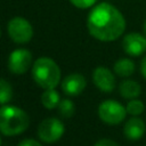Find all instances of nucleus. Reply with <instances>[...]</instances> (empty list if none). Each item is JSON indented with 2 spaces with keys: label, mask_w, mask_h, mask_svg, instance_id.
Segmentation results:
<instances>
[{
  "label": "nucleus",
  "mask_w": 146,
  "mask_h": 146,
  "mask_svg": "<svg viewBox=\"0 0 146 146\" xmlns=\"http://www.w3.org/2000/svg\"><path fill=\"white\" fill-rule=\"evenodd\" d=\"M58 111H59V113H60L62 116L68 119V117H71V116L74 114V112H75L74 103H73L71 99H68V98H66V99H60V102H59V104H58Z\"/></svg>",
  "instance_id": "16"
},
{
  "label": "nucleus",
  "mask_w": 146,
  "mask_h": 146,
  "mask_svg": "<svg viewBox=\"0 0 146 146\" xmlns=\"http://www.w3.org/2000/svg\"><path fill=\"white\" fill-rule=\"evenodd\" d=\"M127 114V110L119 102L113 99L104 100L98 107L99 119L107 124H119L121 123Z\"/></svg>",
  "instance_id": "4"
},
{
  "label": "nucleus",
  "mask_w": 146,
  "mask_h": 146,
  "mask_svg": "<svg viewBox=\"0 0 146 146\" xmlns=\"http://www.w3.org/2000/svg\"><path fill=\"white\" fill-rule=\"evenodd\" d=\"M65 127L63 122L55 117L43 120L38 128V136L44 143H55L63 136Z\"/></svg>",
  "instance_id": "6"
},
{
  "label": "nucleus",
  "mask_w": 146,
  "mask_h": 146,
  "mask_svg": "<svg viewBox=\"0 0 146 146\" xmlns=\"http://www.w3.org/2000/svg\"><path fill=\"white\" fill-rule=\"evenodd\" d=\"M0 145H1V138H0Z\"/></svg>",
  "instance_id": "23"
},
{
  "label": "nucleus",
  "mask_w": 146,
  "mask_h": 146,
  "mask_svg": "<svg viewBox=\"0 0 146 146\" xmlns=\"http://www.w3.org/2000/svg\"><path fill=\"white\" fill-rule=\"evenodd\" d=\"M32 64V54L24 48L15 49L8 58V68L14 74H24Z\"/></svg>",
  "instance_id": "7"
},
{
  "label": "nucleus",
  "mask_w": 146,
  "mask_h": 146,
  "mask_svg": "<svg viewBox=\"0 0 146 146\" xmlns=\"http://www.w3.org/2000/svg\"><path fill=\"white\" fill-rule=\"evenodd\" d=\"M0 35H1V31H0Z\"/></svg>",
  "instance_id": "24"
},
{
  "label": "nucleus",
  "mask_w": 146,
  "mask_h": 146,
  "mask_svg": "<svg viewBox=\"0 0 146 146\" xmlns=\"http://www.w3.org/2000/svg\"><path fill=\"white\" fill-rule=\"evenodd\" d=\"M8 34L16 43H27L33 36V29L30 22L23 17H14L8 23Z\"/></svg>",
  "instance_id": "5"
},
{
  "label": "nucleus",
  "mask_w": 146,
  "mask_h": 146,
  "mask_svg": "<svg viewBox=\"0 0 146 146\" xmlns=\"http://www.w3.org/2000/svg\"><path fill=\"white\" fill-rule=\"evenodd\" d=\"M95 146H119V145H117L114 140H112V139L103 138V139L98 140V141L95 144Z\"/></svg>",
  "instance_id": "19"
},
{
  "label": "nucleus",
  "mask_w": 146,
  "mask_h": 146,
  "mask_svg": "<svg viewBox=\"0 0 146 146\" xmlns=\"http://www.w3.org/2000/svg\"><path fill=\"white\" fill-rule=\"evenodd\" d=\"M140 72L143 74V76L146 79V56L143 58V60L140 63Z\"/></svg>",
  "instance_id": "21"
},
{
  "label": "nucleus",
  "mask_w": 146,
  "mask_h": 146,
  "mask_svg": "<svg viewBox=\"0 0 146 146\" xmlns=\"http://www.w3.org/2000/svg\"><path fill=\"white\" fill-rule=\"evenodd\" d=\"M92 80L95 86L104 92H111L115 87V78L113 73L104 66L95 68L92 73Z\"/></svg>",
  "instance_id": "9"
},
{
  "label": "nucleus",
  "mask_w": 146,
  "mask_h": 146,
  "mask_svg": "<svg viewBox=\"0 0 146 146\" xmlns=\"http://www.w3.org/2000/svg\"><path fill=\"white\" fill-rule=\"evenodd\" d=\"M59 102H60V97H59V94L55 90V88L54 89H44L43 94L41 95V103L48 110L58 107Z\"/></svg>",
  "instance_id": "14"
},
{
  "label": "nucleus",
  "mask_w": 146,
  "mask_h": 146,
  "mask_svg": "<svg viewBox=\"0 0 146 146\" xmlns=\"http://www.w3.org/2000/svg\"><path fill=\"white\" fill-rule=\"evenodd\" d=\"M125 110H127V113H129L130 115L137 116V115H139L144 112L145 105L141 100H139L137 98H133V99L129 100V103L125 106Z\"/></svg>",
  "instance_id": "17"
},
{
  "label": "nucleus",
  "mask_w": 146,
  "mask_h": 146,
  "mask_svg": "<svg viewBox=\"0 0 146 146\" xmlns=\"http://www.w3.org/2000/svg\"><path fill=\"white\" fill-rule=\"evenodd\" d=\"M144 31H145V34H146V21H145V23H144Z\"/></svg>",
  "instance_id": "22"
},
{
  "label": "nucleus",
  "mask_w": 146,
  "mask_h": 146,
  "mask_svg": "<svg viewBox=\"0 0 146 146\" xmlns=\"http://www.w3.org/2000/svg\"><path fill=\"white\" fill-rule=\"evenodd\" d=\"M146 130V125L145 122L138 117V116H133L131 119H129L123 128V132L125 135V137L130 140H138L140 139Z\"/></svg>",
  "instance_id": "11"
},
{
  "label": "nucleus",
  "mask_w": 146,
  "mask_h": 146,
  "mask_svg": "<svg viewBox=\"0 0 146 146\" xmlns=\"http://www.w3.org/2000/svg\"><path fill=\"white\" fill-rule=\"evenodd\" d=\"M11 98H13L11 84L5 79H0V104L6 105L11 100Z\"/></svg>",
  "instance_id": "15"
},
{
  "label": "nucleus",
  "mask_w": 146,
  "mask_h": 146,
  "mask_svg": "<svg viewBox=\"0 0 146 146\" xmlns=\"http://www.w3.org/2000/svg\"><path fill=\"white\" fill-rule=\"evenodd\" d=\"M120 95L127 99L137 98L141 94V87L137 81L133 80H124L120 83L119 87Z\"/></svg>",
  "instance_id": "12"
},
{
  "label": "nucleus",
  "mask_w": 146,
  "mask_h": 146,
  "mask_svg": "<svg viewBox=\"0 0 146 146\" xmlns=\"http://www.w3.org/2000/svg\"><path fill=\"white\" fill-rule=\"evenodd\" d=\"M18 146H42V145L34 139H24L18 144Z\"/></svg>",
  "instance_id": "20"
},
{
  "label": "nucleus",
  "mask_w": 146,
  "mask_h": 146,
  "mask_svg": "<svg viewBox=\"0 0 146 146\" xmlns=\"http://www.w3.org/2000/svg\"><path fill=\"white\" fill-rule=\"evenodd\" d=\"M71 3L78 8H81V9H86V8H89L91 7L92 5H95L96 0H70Z\"/></svg>",
  "instance_id": "18"
},
{
  "label": "nucleus",
  "mask_w": 146,
  "mask_h": 146,
  "mask_svg": "<svg viewBox=\"0 0 146 146\" xmlns=\"http://www.w3.org/2000/svg\"><path fill=\"white\" fill-rule=\"evenodd\" d=\"M87 86V81L84 76L80 73L68 74L62 82L63 91L68 96H78L80 95Z\"/></svg>",
  "instance_id": "10"
},
{
  "label": "nucleus",
  "mask_w": 146,
  "mask_h": 146,
  "mask_svg": "<svg viewBox=\"0 0 146 146\" xmlns=\"http://www.w3.org/2000/svg\"><path fill=\"white\" fill-rule=\"evenodd\" d=\"M30 124L27 114L19 107L5 105L0 108V132L16 136L26 130Z\"/></svg>",
  "instance_id": "2"
},
{
  "label": "nucleus",
  "mask_w": 146,
  "mask_h": 146,
  "mask_svg": "<svg viewBox=\"0 0 146 146\" xmlns=\"http://www.w3.org/2000/svg\"><path fill=\"white\" fill-rule=\"evenodd\" d=\"M35 83L43 89H54L60 81V70L55 60L48 57L38 58L32 67Z\"/></svg>",
  "instance_id": "3"
},
{
  "label": "nucleus",
  "mask_w": 146,
  "mask_h": 146,
  "mask_svg": "<svg viewBox=\"0 0 146 146\" xmlns=\"http://www.w3.org/2000/svg\"><path fill=\"white\" fill-rule=\"evenodd\" d=\"M87 26L89 33L100 41L116 40L125 30V19L114 6L102 2L90 11Z\"/></svg>",
  "instance_id": "1"
},
{
  "label": "nucleus",
  "mask_w": 146,
  "mask_h": 146,
  "mask_svg": "<svg viewBox=\"0 0 146 146\" xmlns=\"http://www.w3.org/2000/svg\"><path fill=\"white\" fill-rule=\"evenodd\" d=\"M123 50L130 56H139L146 51V38L139 33L127 34L122 41Z\"/></svg>",
  "instance_id": "8"
},
{
  "label": "nucleus",
  "mask_w": 146,
  "mask_h": 146,
  "mask_svg": "<svg viewBox=\"0 0 146 146\" xmlns=\"http://www.w3.org/2000/svg\"><path fill=\"white\" fill-rule=\"evenodd\" d=\"M135 71V63L129 58H121L114 64V72L119 76H130Z\"/></svg>",
  "instance_id": "13"
}]
</instances>
